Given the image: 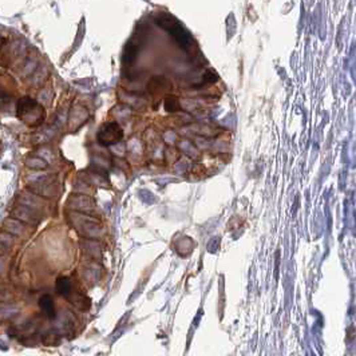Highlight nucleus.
Masks as SVG:
<instances>
[{"mask_svg":"<svg viewBox=\"0 0 356 356\" xmlns=\"http://www.w3.org/2000/svg\"><path fill=\"white\" fill-rule=\"evenodd\" d=\"M19 202L22 205H26L28 208H39L42 205V201L39 200L36 196L34 194H28V193H23L19 197Z\"/></svg>","mask_w":356,"mask_h":356,"instance_id":"5","label":"nucleus"},{"mask_svg":"<svg viewBox=\"0 0 356 356\" xmlns=\"http://www.w3.org/2000/svg\"><path fill=\"white\" fill-rule=\"evenodd\" d=\"M3 268H4V265H3V261L0 260V273H2V271H3Z\"/></svg>","mask_w":356,"mask_h":356,"instance_id":"11","label":"nucleus"},{"mask_svg":"<svg viewBox=\"0 0 356 356\" xmlns=\"http://www.w3.org/2000/svg\"><path fill=\"white\" fill-rule=\"evenodd\" d=\"M4 228L7 229V232L12 233V235H22L23 232V225L20 224L19 220H15V218H7L6 223H4Z\"/></svg>","mask_w":356,"mask_h":356,"instance_id":"6","label":"nucleus"},{"mask_svg":"<svg viewBox=\"0 0 356 356\" xmlns=\"http://www.w3.org/2000/svg\"><path fill=\"white\" fill-rule=\"evenodd\" d=\"M16 111H18L19 119L26 122L27 125H38L43 119V109L39 106L36 101L28 98V97L19 99Z\"/></svg>","mask_w":356,"mask_h":356,"instance_id":"1","label":"nucleus"},{"mask_svg":"<svg viewBox=\"0 0 356 356\" xmlns=\"http://www.w3.org/2000/svg\"><path fill=\"white\" fill-rule=\"evenodd\" d=\"M12 240H14V237L10 233H7V232H2L0 233V253L7 252L11 248Z\"/></svg>","mask_w":356,"mask_h":356,"instance_id":"8","label":"nucleus"},{"mask_svg":"<svg viewBox=\"0 0 356 356\" xmlns=\"http://www.w3.org/2000/svg\"><path fill=\"white\" fill-rule=\"evenodd\" d=\"M165 107H166L167 111H175L178 109V103H177V99L174 98H170L167 99V101H165Z\"/></svg>","mask_w":356,"mask_h":356,"instance_id":"10","label":"nucleus"},{"mask_svg":"<svg viewBox=\"0 0 356 356\" xmlns=\"http://www.w3.org/2000/svg\"><path fill=\"white\" fill-rule=\"evenodd\" d=\"M12 216L18 218L19 221H23V223H28V224H35L36 223V218H38V214L35 210H32V208H28L26 205H22L19 208H16L14 212H12Z\"/></svg>","mask_w":356,"mask_h":356,"instance_id":"3","label":"nucleus"},{"mask_svg":"<svg viewBox=\"0 0 356 356\" xmlns=\"http://www.w3.org/2000/svg\"><path fill=\"white\" fill-rule=\"evenodd\" d=\"M57 291L59 292V295L65 296V297H68L71 295V284H70V280L66 279V277H61L57 283Z\"/></svg>","mask_w":356,"mask_h":356,"instance_id":"7","label":"nucleus"},{"mask_svg":"<svg viewBox=\"0 0 356 356\" xmlns=\"http://www.w3.org/2000/svg\"><path fill=\"white\" fill-rule=\"evenodd\" d=\"M26 165L28 167H31V169H38V170L39 169H45V167L47 166L43 159L36 158V157H30V158H27Z\"/></svg>","mask_w":356,"mask_h":356,"instance_id":"9","label":"nucleus"},{"mask_svg":"<svg viewBox=\"0 0 356 356\" xmlns=\"http://www.w3.org/2000/svg\"><path fill=\"white\" fill-rule=\"evenodd\" d=\"M122 129L115 122H107L99 129L98 141L102 145H113L117 144L122 138Z\"/></svg>","mask_w":356,"mask_h":356,"instance_id":"2","label":"nucleus"},{"mask_svg":"<svg viewBox=\"0 0 356 356\" xmlns=\"http://www.w3.org/2000/svg\"><path fill=\"white\" fill-rule=\"evenodd\" d=\"M39 305L42 308V311L49 319L55 318V307H54V301L51 299V296L45 295L39 300Z\"/></svg>","mask_w":356,"mask_h":356,"instance_id":"4","label":"nucleus"}]
</instances>
